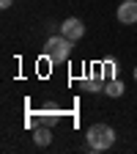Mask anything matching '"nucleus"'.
<instances>
[{
    "label": "nucleus",
    "instance_id": "8",
    "mask_svg": "<svg viewBox=\"0 0 137 154\" xmlns=\"http://www.w3.org/2000/svg\"><path fill=\"white\" fill-rule=\"evenodd\" d=\"M11 3H14V0H0V8H8Z\"/></svg>",
    "mask_w": 137,
    "mask_h": 154
},
{
    "label": "nucleus",
    "instance_id": "2",
    "mask_svg": "<svg viewBox=\"0 0 137 154\" xmlns=\"http://www.w3.org/2000/svg\"><path fill=\"white\" fill-rule=\"evenodd\" d=\"M71 47H74V42H71V38H66L63 33H61V36H49L47 44H44V55L49 58L52 63H63V61H69Z\"/></svg>",
    "mask_w": 137,
    "mask_h": 154
},
{
    "label": "nucleus",
    "instance_id": "5",
    "mask_svg": "<svg viewBox=\"0 0 137 154\" xmlns=\"http://www.w3.org/2000/svg\"><path fill=\"white\" fill-rule=\"evenodd\" d=\"M124 91H126V88H124V83H121V80H107V83H104V94L110 96V99H118Z\"/></svg>",
    "mask_w": 137,
    "mask_h": 154
},
{
    "label": "nucleus",
    "instance_id": "7",
    "mask_svg": "<svg viewBox=\"0 0 137 154\" xmlns=\"http://www.w3.org/2000/svg\"><path fill=\"white\" fill-rule=\"evenodd\" d=\"M33 140H36V146H49V143H52V132H49L47 127H38V129L33 132Z\"/></svg>",
    "mask_w": 137,
    "mask_h": 154
},
{
    "label": "nucleus",
    "instance_id": "6",
    "mask_svg": "<svg viewBox=\"0 0 137 154\" xmlns=\"http://www.w3.org/2000/svg\"><path fill=\"white\" fill-rule=\"evenodd\" d=\"M104 83L107 80H99V77H85V80H82V91L99 94V91H104Z\"/></svg>",
    "mask_w": 137,
    "mask_h": 154
},
{
    "label": "nucleus",
    "instance_id": "9",
    "mask_svg": "<svg viewBox=\"0 0 137 154\" xmlns=\"http://www.w3.org/2000/svg\"><path fill=\"white\" fill-rule=\"evenodd\" d=\"M134 80H137V66H134Z\"/></svg>",
    "mask_w": 137,
    "mask_h": 154
},
{
    "label": "nucleus",
    "instance_id": "3",
    "mask_svg": "<svg viewBox=\"0 0 137 154\" xmlns=\"http://www.w3.org/2000/svg\"><path fill=\"white\" fill-rule=\"evenodd\" d=\"M61 33L66 38H71V42H80V38L85 36V25H82V19H77V17H69L61 22Z\"/></svg>",
    "mask_w": 137,
    "mask_h": 154
},
{
    "label": "nucleus",
    "instance_id": "4",
    "mask_svg": "<svg viewBox=\"0 0 137 154\" xmlns=\"http://www.w3.org/2000/svg\"><path fill=\"white\" fill-rule=\"evenodd\" d=\"M115 17H118L121 25H134L137 22V0H124L118 11H115Z\"/></svg>",
    "mask_w": 137,
    "mask_h": 154
},
{
    "label": "nucleus",
    "instance_id": "1",
    "mask_svg": "<svg viewBox=\"0 0 137 154\" xmlns=\"http://www.w3.org/2000/svg\"><path fill=\"white\" fill-rule=\"evenodd\" d=\"M85 140H88V149L91 151H107L115 143V129L110 124H93L85 132Z\"/></svg>",
    "mask_w": 137,
    "mask_h": 154
}]
</instances>
